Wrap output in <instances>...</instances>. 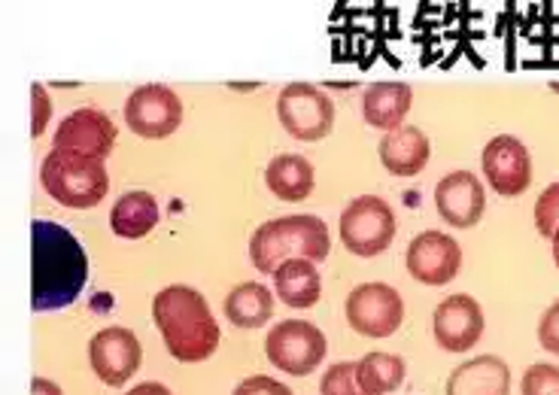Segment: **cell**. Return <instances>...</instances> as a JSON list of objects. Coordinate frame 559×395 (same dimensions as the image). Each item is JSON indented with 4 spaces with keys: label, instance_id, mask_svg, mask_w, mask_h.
<instances>
[{
    "label": "cell",
    "instance_id": "7402d4cb",
    "mask_svg": "<svg viewBox=\"0 0 559 395\" xmlns=\"http://www.w3.org/2000/svg\"><path fill=\"white\" fill-rule=\"evenodd\" d=\"M267 189L280 198V201H305L313 192V165L305 156L295 153H283L267 161L265 170Z\"/></svg>",
    "mask_w": 559,
    "mask_h": 395
},
{
    "label": "cell",
    "instance_id": "8992f818",
    "mask_svg": "<svg viewBox=\"0 0 559 395\" xmlns=\"http://www.w3.org/2000/svg\"><path fill=\"white\" fill-rule=\"evenodd\" d=\"M265 354L267 362L283 374L308 378L329 354V340L308 320H283V323L271 325L265 338Z\"/></svg>",
    "mask_w": 559,
    "mask_h": 395
},
{
    "label": "cell",
    "instance_id": "484cf974",
    "mask_svg": "<svg viewBox=\"0 0 559 395\" xmlns=\"http://www.w3.org/2000/svg\"><path fill=\"white\" fill-rule=\"evenodd\" d=\"M535 228L547 240L554 238V231L559 228V180L547 185L545 192L538 195V201H535Z\"/></svg>",
    "mask_w": 559,
    "mask_h": 395
},
{
    "label": "cell",
    "instance_id": "ffe728a7",
    "mask_svg": "<svg viewBox=\"0 0 559 395\" xmlns=\"http://www.w3.org/2000/svg\"><path fill=\"white\" fill-rule=\"evenodd\" d=\"M155 226H158V201H155L153 192L134 189L112 204L110 228L116 238L140 240L153 235Z\"/></svg>",
    "mask_w": 559,
    "mask_h": 395
},
{
    "label": "cell",
    "instance_id": "2e32d148",
    "mask_svg": "<svg viewBox=\"0 0 559 395\" xmlns=\"http://www.w3.org/2000/svg\"><path fill=\"white\" fill-rule=\"evenodd\" d=\"M378 156L380 165L390 170L392 177H417L419 170H426L429 165L432 143L417 125H402L380 137Z\"/></svg>",
    "mask_w": 559,
    "mask_h": 395
},
{
    "label": "cell",
    "instance_id": "ac0fdd59",
    "mask_svg": "<svg viewBox=\"0 0 559 395\" xmlns=\"http://www.w3.org/2000/svg\"><path fill=\"white\" fill-rule=\"evenodd\" d=\"M411 107H414V88L399 80H380L362 92V119L386 134L402 128Z\"/></svg>",
    "mask_w": 559,
    "mask_h": 395
},
{
    "label": "cell",
    "instance_id": "f546056e",
    "mask_svg": "<svg viewBox=\"0 0 559 395\" xmlns=\"http://www.w3.org/2000/svg\"><path fill=\"white\" fill-rule=\"evenodd\" d=\"M31 395H64L61 393V386L56 381H49V378H34L31 381Z\"/></svg>",
    "mask_w": 559,
    "mask_h": 395
},
{
    "label": "cell",
    "instance_id": "4316f807",
    "mask_svg": "<svg viewBox=\"0 0 559 395\" xmlns=\"http://www.w3.org/2000/svg\"><path fill=\"white\" fill-rule=\"evenodd\" d=\"M231 395H293V390L267 374H252L247 381H240Z\"/></svg>",
    "mask_w": 559,
    "mask_h": 395
},
{
    "label": "cell",
    "instance_id": "3957f363",
    "mask_svg": "<svg viewBox=\"0 0 559 395\" xmlns=\"http://www.w3.org/2000/svg\"><path fill=\"white\" fill-rule=\"evenodd\" d=\"M332 250L329 226L320 216L310 213H295V216H280L265 226H259L250 238V259L255 271L271 274L289 262V259H310L322 262Z\"/></svg>",
    "mask_w": 559,
    "mask_h": 395
},
{
    "label": "cell",
    "instance_id": "5b68a950",
    "mask_svg": "<svg viewBox=\"0 0 559 395\" xmlns=\"http://www.w3.org/2000/svg\"><path fill=\"white\" fill-rule=\"evenodd\" d=\"M341 243L353 255H380L395 240V213L380 195H359L341 213Z\"/></svg>",
    "mask_w": 559,
    "mask_h": 395
},
{
    "label": "cell",
    "instance_id": "83f0119b",
    "mask_svg": "<svg viewBox=\"0 0 559 395\" xmlns=\"http://www.w3.org/2000/svg\"><path fill=\"white\" fill-rule=\"evenodd\" d=\"M538 344L545 347L547 354L559 356V298L550 304L538 323Z\"/></svg>",
    "mask_w": 559,
    "mask_h": 395
},
{
    "label": "cell",
    "instance_id": "ba28073f",
    "mask_svg": "<svg viewBox=\"0 0 559 395\" xmlns=\"http://www.w3.org/2000/svg\"><path fill=\"white\" fill-rule=\"evenodd\" d=\"M277 116L280 125L286 128L295 141L317 143L329 137V131L335 125V104L317 85L293 83L280 92Z\"/></svg>",
    "mask_w": 559,
    "mask_h": 395
},
{
    "label": "cell",
    "instance_id": "7c38bea8",
    "mask_svg": "<svg viewBox=\"0 0 559 395\" xmlns=\"http://www.w3.org/2000/svg\"><path fill=\"white\" fill-rule=\"evenodd\" d=\"M116 122L98 107H80L61 119V125L52 134V149L76 153V156L104 158L110 156L116 146Z\"/></svg>",
    "mask_w": 559,
    "mask_h": 395
},
{
    "label": "cell",
    "instance_id": "52a82bcc",
    "mask_svg": "<svg viewBox=\"0 0 559 395\" xmlns=\"http://www.w3.org/2000/svg\"><path fill=\"white\" fill-rule=\"evenodd\" d=\"M344 311H347V323L353 332H359L365 338H390L405 320V301L395 286L371 280L359 283L349 292Z\"/></svg>",
    "mask_w": 559,
    "mask_h": 395
},
{
    "label": "cell",
    "instance_id": "8fae6325",
    "mask_svg": "<svg viewBox=\"0 0 559 395\" xmlns=\"http://www.w3.org/2000/svg\"><path fill=\"white\" fill-rule=\"evenodd\" d=\"M405 265L407 274L423 286H448L450 280H456L462 268V250L456 238L429 228L407 243Z\"/></svg>",
    "mask_w": 559,
    "mask_h": 395
},
{
    "label": "cell",
    "instance_id": "603a6c76",
    "mask_svg": "<svg viewBox=\"0 0 559 395\" xmlns=\"http://www.w3.org/2000/svg\"><path fill=\"white\" fill-rule=\"evenodd\" d=\"M356 371H359V383L365 386V393L371 395H386L395 393L402 383H405L407 366L402 356L395 354H365L359 362H356Z\"/></svg>",
    "mask_w": 559,
    "mask_h": 395
},
{
    "label": "cell",
    "instance_id": "6da1fadb",
    "mask_svg": "<svg viewBox=\"0 0 559 395\" xmlns=\"http://www.w3.org/2000/svg\"><path fill=\"white\" fill-rule=\"evenodd\" d=\"M88 259L73 231L52 219L31 226V308L37 313L61 311L83 296Z\"/></svg>",
    "mask_w": 559,
    "mask_h": 395
},
{
    "label": "cell",
    "instance_id": "d4e9b609",
    "mask_svg": "<svg viewBox=\"0 0 559 395\" xmlns=\"http://www.w3.org/2000/svg\"><path fill=\"white\" fill-rule=\"evenodd\" d=\"M523 395H559V366L550 362H535L526 368L523 381H520Z\"/></svg>",
    "mask_w": 559,
    "mask_h": 395
},
{
    "label": "cell",
    "instance_id": "44dd1931",
    "mask_svg": "<svg viewBox=\"0 0 559 395\" xmlns=\"http://www.w3.org/2000/svg\"><path fill=\"white\" fill-rule=\"evenodd\" d=\"M223 311L228 323L238 325V328H262L274 316V292L259 280L238 283L225 296Z\"/></svg>",
    "mask_w": 559,
    "mask_h": 395
},
{
    "label": "cell",
    "instance_id": "f1b7e54d",
    "mask_svg": "<svg viewBox=\"0 0 559 395\" xmlns=\"http://www.w3.org/2000/svg\"><path fill=\"white\" fill-rule=\"evenodd\" d=\"M31 100H34V122H31V134H34V137H43V131H46V125H49V116H52V100H49V92H46L40 83L31 85Z\"/></svg>",
    "mask_w": 559,
    "mask_h": 395
},
{
    "label": "cell",
    "instance_id": "5bb4252c",
    "mask_svg": "<svg viewBox=\"0 0 559 395\" xmlns=\"http://www.w3.org/2000/svg\"><path fill=\"white\" fill-rule=\"evenodd\" d=\"M484 311L475 298L456 292L448 296L432 313V335L444 354H462L472 350L480 335H484Z\"/></svg>",
    "mask_w": 559,
    "mask_h": 395
},
{
    "label": "cell",
    "instance_id": "9c48e42d",
    "mask_svg": "<svg viewBox=\"0 0 559 395\" xmlns=\"http://www.w3.org/2000/svg\"><path fill=\"white\" fill-rule=\"evenodd\" d=\"M182 122V100L168 85H140L126 100V125L143 141H165Z\"/></svg>",
    "mask_w": 559,
    "mask_h": 395
},
{
    "label": "cell",
    "instance_id": "277c9868",
    "mask_svg": "<svg viewBox=\"0 0 559 395\" xmlns=\"http://www.w3.org/2000/svg\"><path fill=\"white\" fill-rule=\"evenodd\" d=\"M40 183L46 195L56 198L58 204H64L70 211H88V207H98L110 192V173L100 158L52 149L43 158Z\"/></svg>",
    "mask_w": 559,
    "mask_h": 395
},
{
    "label": "cell",
    "instance_id": "4fadbf2b",
    "mask_svg": "<svg viewBox=\"0 0 559 395\" xmlns=\"http://www.w3.org/2000/svg\"><path fill=\"white\" fill-rule=\"evenodd\" d=\"M480 168H484V177L492 185V192H499L502 198L523 195L532 183L530 149L511 134H499L484 146Z\"/></svg>",
    "mask_w": 559,
    "mask_h": 395
},
{
    "label": "cell",
    "instance_id": "9a60e30c",
    "mask_svg": "<svg viewBox=\"0 0 559 395\" xmlns=\"http://www.w3.org/2000/svg\"><path fill=\"white\" fill-rule=\"evenodd\" d=\"M435 207L453 228H475L487 211V192L472 170H453L435 185Z\"/></svg>",
    "mask_w": 559,
    "mask_h": 395
},
{
    "label": "cell",
    "instance_id": "d6986e66",
    "mask_svg": "<svg viewBox=\"0 0 559 395\" xmlns=\"http://www.w3.org/2000/svg\"><path fill=\"white\" fill-rule=\"evenodd\" d=\"M274 292L286 308L308 311L322 296V277L317 262L310 259H289L274 271Z\"/></svg>",
    "mask_w": 559,
    "mask_h": 395
},
{
    "label": "cell",
    "instance_id": "30bf717a",
    "mask_svg": "<svg viewBox=\"0 0 559 395\" xmlns=\"http://www.w3.org/2000/svg\"><path fill=\"white\" fill-rule=\"evenodd\" d=\"M88 362L98 374L100 383L107 386H122L138 374L143 362V347L138 335L126 325H107L95 338L88 340Z\"/></svg>",
    "mask_w": 559,
    "mask_h": 395
},
{
    "label": "cell",
    "instance_id": "7a4b0ae2",
    "mask_svg": "<svg viewBox=\"0 0 559 395\" xmlns=\"http://www.w3.org/2000/svg\"><path fill=\"white\" fill-rule=\"evenodd\" d=\"M153 320L177 362H204L219 350V323L210 311L207 298L192 286H165L153 298Z\"/></svg>",
    "mask_w": 559,
    "mask_h": 395
},
{
    "label": "cell",
    "instance_id": "4dcf8cb0",
    "mask_svg": "<svg viewBox=\"0 0 559 395\" xmlns=\"http://www.w3.org/2000/svg\"><path fill=\"white\" fill-rule=\"evenodd\" d=\"M126 395H174L165 386V383H155V381H146V383H138L134 390H128Z\"/></svg>",
    "mask_w": 559,
    "mask_h": 395
},
{
    "label": "cell",
    "instance_id": "d6a6232c",
    "mask_svg": "<svg viewBox=\"0 0 559 395\" xmlns=\"http://www.w3.org/2000/svg\"><path fill=\"white\" fill-rule=\"evenodd\" d=\"M550 92H554V95H559V80L557 83H550Z\"/></svg>",
    "mask_w": 559,
    "mask_h": 395
},
{
    "label": "cell",
    "instance_id": "e0dca14e",
    "mask_svg": "<svg viewBox=\"0 0 559 395\" xmlns=\"http://www.w3.org/2000/svg\"><path fill=\"white\" fill-rule=\"evenodd\" d=\"M448 395H511V368L499 356H475L450 371Z\"/></svg>",
    "mask_w": 559,
    "mask_h": 395
},
{
    "label": "cell",
    "instance_id": "1f68e13d",
    "mask_svg": "<svg viewBox=\"0 0 559 395\" xmlns=\"http://www.w3.org/2000/svg\"><path fill=\"white\" fill-rule=\"evenodd\" d=\"M550 247H554V265L559 268V228L554 231V238H550Z\"/></svg>",
    "mask_w": 559,
    "mask_h": 395
},
{
    "label": "cell",
    "instance_id": "cb8c5ba5",
    "mask_svg": "<svg viewBox=\"0 0 559 395\" xmlns=\"http://www.w3.org/2000/svg\"><path fill=\"white\" fill-rule=\"evenodd\" d=\"M320 395H371V393H365V386L359 383L356 362H335V366L322 374Z\"/></svg>",
    "mask_w": 559,
    "mask_h": 395
}]
</instances>
